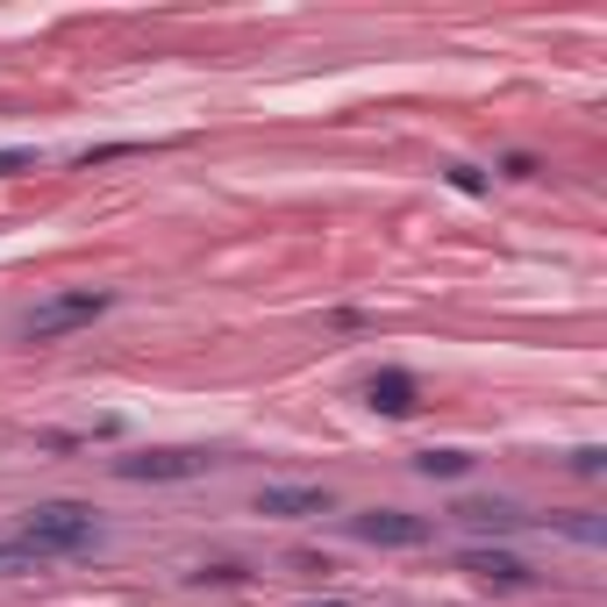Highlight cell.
<instances>
[{"instance_id":"6da1fadb","label":"cell","mask_w":607,"mask_h":607,"mask_svg":"<svg viewBox=\"0 0 607 607\" xmlns=\"http://www.w3.org/2000/svg\"><path fill=\"white\" fill-rule=\"evenodd\" d=\"M8 543L29 557V572H36V565H51V557L93 551V543H101V521H93L87 501H43V507H29V515L15 521V537H8Z\"/></svg>"},{"instance_id":"7a4b0ae2","label":"cell","mask_w":607,"mask_h":607,"mask_svg":"<svg viewBox=\"0 0 607 607\" xmlns=\"http://www.w3.org/2000/svg\"><path fill=\"white\" fill-rule=\"evenodd\" d=\"M107 308H115V294H107V286H72V294L36 300V308L22 314L15 330H22V344H57V336H72V330H87V322H101Z\"/></svg>"},{"instance_id":"3957f363","label":"cell","mask_w":607,"mask_h":607,"mask_svg":"<svg viewBox=\"0 0 607 607\" xmlns=\"http://www.w3.org/2000/svg\"><path fill=\"white\" fill-rule=\"evenodd\" d=\"M208 465H215V451L165 443V451H129V457H115V479H151V486H165V479H201Z\"/></svg>"},{"instance_id":"277c9868","label":"cell","mask_w":607,"mask_h":607,"mask_svg":"<svg viewBox=\"0 0 607 607\" xmlns=\"http://www.w3.org/2000/svg\"><path fill=\"white\" fill-rule=\"evenodd\" d=\"M350 537L379 543V551H415V543H429V521L400 515V507H372V515H350Z\"/></svg>"},{"instance_id":"5b68a950","label":"cell","mask_w":607,"mask_h":607,"mask_svg":"<svg viewBox=\"0 0 607 607\" xmlns=\"http://www.w3.org/2000/svg\"><path fill=\"white\" fill-rule=\"evenodd\" d=\"M364 393H372V408H379V415H415V408H422V386H415V372H400V364L372 372V386H364Z\"/></svg>"},{"instance_id":"8992f818","label":"cell","mask_w":607,"mask_h":607,"mask_svg":"<svg viewBox=\"0 0 607 607\" xmlns=\"http://www.w3.org/2000/svg\"><path fill=\"white\" fill-rule=\"evenodd\" d=\"M264 515H330V486H264Z\"/></svg>"},{"instance_id":"52a82bcc","label":"cell","mask_w":607,"mask_h":607,"mask_svg":"<svg viewBox=\"0 0 607 607\" xmlns=\"http://www.w3.org/2000/svg\"><path fill=\"white\" fill-rule=\"evenodd\" d=\"M465 572L486 579V586H529V565H521V557H507V551H472Z\"/></svg>"},{"instance_id":"ba28073f","label":"cell","mask_w":607,"mask_h":607,"mask_svg":"<svg viewBox=\"0 0 607 607\" xmlns=\"http://www.w3.org/2000/svg\"><path fill=\"white\" fill-rule=\"evenodd\" d=\"M451 515H457V521H472V529H515L521 507H507V501H457Z\"/></svg>"},{"instance_id":"9c48e42d","label":"cell","mask_w":607,"mask_h":607,"mask_svg":"<svg viewBox=\"0 0 607 607\" xmlns=\"http://www.w3.org/2000/svg\"><path fill=\"white\" fill-rule=\"evenodd\" d=\"M415 465H422V479H465V472H472V451H422Z\"/></svg>"},{"instance_id":"30bf717a","label":"cell","mask_w":607,"mask_h":607,"mask_svg":"<svg viewBox=\"0 0 607 607\" xmlns=\"http://www.w3.org/2000/svg\"><path fill=\"white\" fill-rule=\"evenodd\" d=\"M29 165H36V151H0V179H8V172H29Z\"/></svg>"}]
</instances>
